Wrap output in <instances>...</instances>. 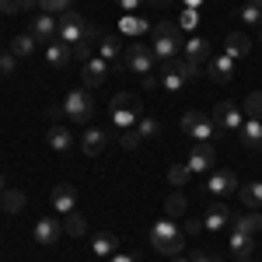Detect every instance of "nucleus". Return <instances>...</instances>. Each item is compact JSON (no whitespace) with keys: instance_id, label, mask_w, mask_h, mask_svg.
Returning a JSON list of instances; mask_svg holds the SVG:
<instances>
[{"instance_id":"obj_2","label":"nucleus","mask_w":262,"mask_h":262,"mask_svg":"<svg viewBox=\"0 0 262 262\" xmlns=\"http://www.w3.org/2000/svg\"><path fill=\"white\" fill-rule=\"evenodd\" d=\"M182 46H185V39H182V28L175 21H158V25H154V32H150V49H154L158 60H175Z\"/></svg>"},{"instance_id":"obj_32","label":"nucleus","mask_w":262,"mask_h":262,"mask_svg":"<svg viewBox=\"0 0 262 262\" xmlns=\"http://www.w3.org/2000/svg\"><path fill=\"white\" fill-rule=\"evenodd\" d=\"M63 231L67 234H74V238H84L88 234V224H84V217L74 210V213H67V224H63Z\"/></svg>"},{"instance_id":"obj_24","label":"nucleus","mask_w":262,"mask_h":262,"mask_svg":"<svg viewBox=\"0 0 262 262\" xmlns=\"http://www.w3.org/2000/svg\"><path fill=\"white\" fill-rule=\"evenodd\" d=\"M231 224H234V231H242V234H259L262 231V213L259 210H248V213H242V217H231Z\"/></svg>"},{"instance_id":"obj_18","label":"nucleus","mask_w":262,"mask_h":262,"mask_svg":"<svg viewBox=\"0 0 262 262\" xmlns=\"http://www.w3.org/2000/svg\"><path fill=\"white\" fill-rule=\"evenodd\" d=\"M206 221H203V227L210 231V234H217V231H224L227 224H231V210L224 206V203H213V206H206V213H203Z\"/></svg>"},{"instance_id":"obj_3","label":"nucleus","mask_w":262,"mask_h":262,"mask_svg":"<svg viewBox=\"0 0 262 262\" xmlns=\"http://www.w3.org/2000/svg\"><path fill=\"white\" fill-rule=\"evenodd\" d=\"M108 116H112V122L119 126L122 133L133 129L140 122V101H137V95H116L112 105H108Z\"/></svg>"},{"instance_id":"obj_44","label":"nucleus","mask_w":262,"mask_h":262,"mask_svg":"<svg viewBox=\"0 0 262 262\" xmlns=\"http://www.w3.org/2000/svg\"><path fill=\"white\" fill-rule=\"evenodd\" d=\"M140 84H143V88H147V91H150V88H158V84H161V81H158L154 74H147V77H140Z\"/></svg>"},{"instance_id":"obj_9","label":"nucleus","mask_w":262,"mask_h":262,"mask_svg":"<svg viewBox=\"0 0 262 262\" xmlns=\"http://www.w3.org/2000/svg\"><path fill=\"white\" fill-rule=\"evenodd\" d=\"M84 32H88V21H84L77 11H63V14H60V42L77 46Z\"/></svg>"},{"instance_id":"obj_48","label":"nucleus","mask_w":262,"mask_h":262,"mask_svg":"<svg viewBox=\"0 0 262 262\" xmlns=\"http://www.w3.org/2000/svg\"><path fill=\"white\" fill-rule=\"evenodd\" d=\"M147 4H154V7H168L171 0H147Z\"/></svg>"},{"instance_id":"obj_35","label":"nucleus","mask_w":262,"mask_h":262,"mask_svg":"<svg viewBox=\"0 0 262 262\" xmlns=\"http://www.w3.org/2000/svg\"><path fill=\"white\" fill-rule=\"evenodd\" d=\"M182 213H185V196L182 192H171L164 200V217H182Z\"/></svg>"},{"instance_id":"obj_17","label":"nucleus","mask_w":262,"mask_h":262,"mask_svg":"<svg viewBox=\"0 0 262 262\" xmlns=\"http://www.w3.org/2000/svg\"><path fill=\"white\" fill-rule=\"evenodd\" d=\"M53 210H56V213H74V210H77V189L67 185V182L56 185V189H53Z\"/></svg>"},{"instance_id":"obj_15","label":"nucleus","mask_w":262,"mask_h":262,"mask_svg":"<svg viewBox=\"0 0 262 262\" xmlns=\"http://www.w3.org/2000/svg\"><path fill=\"white\" fill-rule=\"evenodd\" d=\"M32 234H35V242H39V245H56L63 238V224L56 221V217H42V221L35 224Z\"/></svg>"},{"instance_id":"obj_33","label":"nucleus","mask_w":262,"mask_h":262,"mask_svg":"<svg viewBox=\"0 0 262 262\" xmlns=\"http://www.w3.org/2000/svg\"><path fill=\"white\" fill-rule=\"evenodd\" d=\"M119 28L126 32V35H143V32H147V21L137 18V14H126V18L119 21Z\"/></svg>"},{"instance_id":"obj_13","label":"nucleus","mask_w":262,"mask_h":262,"mask_svg":"<svg viewBox=\"0 0 262 262\" xmlns=\"http://www.w3.org/2000/svg\"><path fill=\"white\" fill-rule=\"evenodd\" d=\"M28 32L35 35V42H53V35H60V18H56V14H42L39 11Z\"/></svg>"},{"instance_id":"obj_40","label":"nucleus","mask_w":262,"mask_h":262,"mask_svg":"<svg viewBox=\"0 0 262 262\" xmlns=\"http://www.w3.org/2000/svg\"><path fill=\"white\" fill-rule=\"evenodd\" d=\"M14 63H18V56H14L11 49H4V53H0V74L11 77V74H14Z\"/></svg>"},{"instance_id":"obj_45","label":"nucleus","mask_w":262,"mask_h":262,"mask_svg":"<svg viewBox=\"0 0 262 262\" xmlns=\"http://www.w3.org/2000/svg\"><path fill=\"white\" fill-rule=\"evenodd\" d=\"M192 262H221V259H213V255H206V252H192Z\"/></svg>"},{"instance_id":"obj_49","label":"nucleus","mask_w":262,"mask_h":262,"mask_svg":"<svg viewBox=\"0 0 262 262\" xmlns=\"http://www.w3.org/2000/svg\"><path fill=\"white\" fill-rule=\"evenodd\" d=\"M182 4H185V7H200L203 0H182Z\"/></svg>"},{"instance_id":"obj_34","label":"nucleus","mask_w":262,"mask_h":262,"mask_svg":"<svg viewBox=\"0 0 262 262\" xmlns=\"http://www.w3.org/2000/svg\"><path fill=\"white\" fill-rule=\"evenodd\" d=\"M189 179H192V171H189V164H171V168H168V182H171L175 189H182V185H185Z\"/></svg>"},{"instance_id":"obj_47","label":"nucleus","mask_w":262,"mask_h":262,"mask_svg":"<svg viewBox=\"0 0 262 262\" xmlns=\"http://www.w3.org/2000/svg\"><path fill=\"white\" fill-rule=\"evenodd\" d=\"M108 262H137V259H133V255H126V252H116Z\"/></svg>"},{"instance_id":"obj_36","label":"nucleus","mask_w":262,"mask_h":262,"mask_svg":"<svg viewBox=\"0 0 262 262\" xmlns=\"http://www.w3.org/2000/svg\"><path fill=\"white\" fill-rule=\"evenodd\" d=\"M245 116L248 119H262V91H252L245 98Z\"/></svg>"},{"instance_id":"obj_37","label":"nucleus","mask_w":262,"mask_h":262,"mask_svg":"<svg viewBox=\"0 0 262 262\" xmlns=\"http://www.w3.org/2000/svg\"><path fill=\"white\" fill-rule=\"evenodd\" d=\"M39 11L42 14H56V18H60L63 11H70V0H39Z\"/></svg>"},{"instance_id":"obj_5","label":"nucleus","mask_w":262,"mask_h":262,"mask_svg":"<svg viewBox=\"0 0 262 262\" xmlns=\"http://www.w3.org/2000/svg\"><path fill=\"white\" fill-rule=\"evenodd\" d=\"M154 63H158V56H154L150 46H143V42H129V46H126V67H129L137 77L154 74Z\"/></svg>"},{"instance_id":"obj_41","label":"nucleus","mask_w":262,"mask_h":262,"mask_svg":"<svg viewBox=\"0 0 262 262\" xmlns=\"http://www.w3.org/2000/svg\"><path fill=\"white\" fill-rule=\"evenodd\" d=\"M25 11V0H0V14H18Z\"/></svg>"},{"instance_id":"obj_30","label":"nucleus","mask_w":262,"mask_h":262,"mask_svg":"<svg viewBox=\"0 0 262 262\" xmlns=\"http://www.w3.org/2000/svg\"><path fill=\"white\" fill-rule=\"evenodd\" d=\"M238 18H242L245 25H262V0H245Z\"/></svg>"},{"instance_id":"obj_12","label":"nucleus","mask_w":262,"mask_h":262,"mask_svg":"<svg viewBox=\"0 0 262 262\" xmlns=\"http://www.w3.org/2000/svg\"><path fill=\"white\" fill-rule=\"evenodd\" d=\"M101 35H105V32H101L98 25H88V32L81 35V42H77V46H70V49H74V60H81V63L91 60V56H95V49H98V42H101Z\"/></svg>"},{"instance_id":"obj_10","label":"nucleus","mask_w":262,"mask_h":262,"mask_svg":"<svg viewBox=\"0 0 262 262\" xmlns=\"http://www.w3.org/2000/svg\"><path fill=\"white\" fill-rule=\"evenodd\" d=\"M112 74V63L108 60H101L98 53L91 56V60L84 63V70H81V81H84V88L91 91V88H98V84H105V77Z\"/></svg>"},{"instance_id":"obj_25","label":"nucleus","mask_w":262,"mask_h":262,"mask_svg":"<svg viewBox=\"0 0 262 262\" xmlns=\"http://www.w3.org/2000/svg\"><path fill=\"white\" fill-rule=\"evenodd\" d=\"M46 60H49V67H67V63L74 60V49L67 46V42H49L46 46Z\"/></svg>"},{"instance_id":"obj_11","label":"nucleus","mask_w":262,"mask_h":262,"mask_svg":"<svg viewBox=\"0 0 262 262\" xmlns=\"http://www.w3.org/2000/svg\"><path fill=\"white\" fill-rule=\"evenodd\" d=\"M98 56L112 63V74H119V70H122V56H126L122 39H119V35H108V32H105V35H101V42H98Z\"/></svg>"},{"instance_id":"obj_28","label":"nucleus","mask_w":262,"mask_h":262,"mask_svg":"<svg viewBox=\"0 0 262 262\" xmlns=\"http://www.w3.org/2000/svg\"><path fill=\"white\" fill-rule=\"evenodd\" d=\"M231 252H234V259H248L255 252V238L242 234V231H231Z\"/></svg>"},{"instance_id":"obj_20","label":"nucleus","mask_w":262,"mask_h":262,"mask_svg":"<svg viewBox=\"0 0 262 262\" xmlns=\"http://www.w3.org/2000/svg\"><path fill=\"white\" fill-rule=\"evenodd\" d=\"M185 60H192V63H210V42H206V35H192V39H185Z\"/></svg>"},{"instance_id":"obj_29","label":"nucleus","mask_w":262,"mask_h":262,"mask_svg":"<svg viewBox=\"0 0 262 262\" xmlns=\"http://www.w3.org/2000/svg\"><path fill=\"white\" fill-rule=\"evenodd\" d=\"M46 140H49V147H53L56 154H67V150L74 147V137H70V133L63 129V126H53V129L46 133Z\"/></svg>"},{"instance_id":"obj_50","label":"nucleus","mask_w":262,"mask_h":262,"mask_svg":"<svg viewBox=\"0 0 262 262\" xmlns=\"http://www.w3.org/2000/svg\"><path fill=\"white\" fill-rule=\"evenodd\" d=\"M171 262H192V259H185V255H175V259H171Z\"/></svg>"},{"instance_id":"obj_22","label":"nucleus","mask_w":262,"mask_h":262,"mask_svg":"<svg viewBox=\"0 0 262 262\" xmlns=\"http://www.w3.org/2000/svg\"><path fill=\"white\" fill-rule=\"evenodd\" d=\"M91 252H95L98 259H112V255L119 252V238H116V234H108V231H101V234L91 238Z\"/></svg>"},{"instance_id":"obj_23","label":"nucleus","mask_w":262,"mask_h":262,"mask_svg":"<svg viewBox=\"0 0 262 262\" xmlns=\"http://www.w3.org/2000/svg\"><path fill=\"white\" fill-rule=\"evenodd\" d=\"M238 133H242V143L248 150H262V119H245Z\"/></svg>"},{"instance_id":"obj_43","label":"nucleus","mask_w":262,"mask_h":262,"mask_svg":"<svg viewBox=\"0 0 262 262\" xmlns=\"http://www.w3.org/2000/svg\"><path fill=\"white\" fill-rule=\"evenodd\" d=\"M140 4H147V0H119V7L126 11V14H137V7Z\"/></svg>"},{"instance_id":"obj_4","label":"nucleus","mask_w":262,"mask_h":262,"mask_svg":"<svg viewBox=\"0 0 262 262\" xmlns=\"http://www.w3.org/2000/svg\"><path fill=\"white\" fill-rule=\"evenodd\" d=\"M63 112H67V119H74V122H88L91 116H95V98H91V91H88V88L67 91Z\"/></svg>"},{"instance_id":"obj_6","label":"nucleus","mask_w":262,"mask_h":262,"mask_svg":"<svg viewBox=\"0 0 262 262\" xmlns=\"http://www.w3.org/2000/svg\"><path fill=\"white\" fill-rule=\"evenodd\" d=\"M242 122H245V112L234 101H221V105L213 108V126H217L221 133H238Z\"/></svg>"},{"instance_id":"obj_8","label":"nucleus","mask_w":262,"mask_h":262,"mask_svg":"<svg viewBox=\"0 0 262 262\" xmlns=\"http://www.w3.org/2000/svg\"><path fill=\"white\" fill-rule=\"evenodd\" d=\"M182 133H189L192 140H210V137H217V126L203 112H185L182 116Z\"/></svg>"},{"instance_id":"obj_52","label":"nucleus","mask_w":262,"mask_h":262,"mask_svg":"<svg viewBox=\"0 0 262 262\" xmlns=\"http://www.w3.org/2000/svg\"><path fill=\"white\" fill-rule=\"evenodd\" d=\"M238 262H248V259H238Z\"/></svg>"},{"instance_id":"obj_27","label":"nucleus","mask_w":262,"mask_h":262,"mask_svg":"<svg viewBox=\"0 0 262 262\" xmlns=\"http://www.w3.org/2000/svg\"><path fill=\"white\" fill-rule=\"evenodd\" d=\"M7 49H11V53H14L18 60H25V56H32V53L39 49V42H35V35H32V32H25V35H14Z\"/></svg>"},{"instance_id":"obj_31","label":"nucleus","mask_w":262,"mask_h":262,"mask_svg":"<svg viewBox=\"0 0 262 262\" xmlns=\"http://www.w3.org/2000/svg\"><path fill=\"white\" fill-rule=\"evenodd\" d=\"M21 206H25V196H21L18 189H4V192H0V210H7V213H18Z\"/></svg>"},{"instance_id":"obj_1","label":"nucleus","mask_w":262,"mask_h":262,"mask_svg":"<svg viewBox=\"0 0 262 262\" xmlns=\"http://www.w3.org/2000/svg\"><path fill=\"white\" fill-rule=\"evenodd\" d=\"M150 245L161 255L175 259V255H182V248H185V234L179 231V224L171 221V217H161V221L150 224Z\"/></svg>"},{"instance_id":"obj_21","label":"nucleus","mask_w":262,"mask_h":262,"mask_svg":"<svg viewBox=\"0 0 262 262\" xmlns=\"http://www.w3.org/2000/svg\"><path fill=\"white\" fill-rule=\"evenodd\" d=\"M224 53H227L231 60H245V56L252 53V39L242 35V32H231V35L224 39Z\"/></svg>"},{"instance_id":"obj_51","label":"nucleus","mask_w":262,"mask_h":262,"mask_svg":"<svg viewBox=\"0 0 262 262\" xmlns=\"http://www.w3.org/2000/svg\"><path fill=\"white\" fill-rule=\"evenodd\" d=\"M4 189H7V182H4V175H0V192H4Z\"/></svg>"},{"instance_id":"obj_39","label":"nucleus","mask_w":262,"mask_h":262,"mask_svg":"<svg viewBox=\"0 0 262 262\" xmlns=\"http://www.w3.org/2000/svg\"><path fill=\"white\" fill-rule=\"evenodd\" d=\"M137 133H140L143 140H150V137L161 133V126H158V119H140V122H137Z\"/></svg>"},{"instance_id":"obj_7","label":"nucleus","mask_w":262,"mask_h":262,"mask_svg":"<svg viewBox=\"0 0 262 262\" xmlns=\"http://www.w3.org/2000/svg\"><path fill=\"white\" fill-rule=\"evenodd\" d=\"M189 171L192 175H206V171H213V164H217V150L210 147L206 140H196L192 143V150H189Z\"/></svg>"},{"instance_id":"obj_16","label":"nucleus","mask_w":262,"mask_h":262,"mask_svg":"<svg viewBox=\"0 0 262 262\" xmlns=\"http://www.w3.org/2000/svg\"><path fill=\"white\" fill-rule=\"evenodd\" d=\"M206 70H210V77H213L217 84H227L231 77H234V60H231L227 53H217V56H210Z\"/></svg>"},{"instance_id":"obj_42","label":"nucleus","mask_w":262,"mask_h":262,"mask_svg":"<svg viewBox=\"0 0 262 262\" xmlns=\"http://www.w3.org/2000/svg\"><path fill=\"white\" fill-rule=\"evenodd\" d=\"M140 140H143V137H140V133H133V129H126V133H122V147H129V150H133Z\"/></svg>"},{"instance_id":"obj_46","label":"nucleus","mask_w":262,"mask_h":262,"mask_svg":"<svg viewBox=\"0 0 262 262\" xmlns=\"http://www.w3.org/2000/svg\"><path fill=\"white\" fill-rule=\"evenodd\" d=\"M200 231H203L200 221H189V224H185V234H200Z\"/></svg>"},{"instance_id":"obj_14","label":"nucleus","mask_w":262,"mask_h":262,"mask_svg":"<svg viewBox=\"0 0 262 262\" xmlns=\"http://www.w3.org/2000/svg\"><path fill=\"white\" fill-rule=\"evenodd\" d=\"M238 189V179H234V171H210V179H206V192H213V196H227V192H234Z\"/></svg>"},{"instance_id":"obj_38","label":"nucleus","mask_w":262,"mask_h":262,"mask_svg":"<svg viewBox=\"0 0 262 262\" xmlns=\"http://www.w3.org/2000/svg\"><path fill=\"white\" fill-rule=\"evenodd\" d=\"M179 28H182V32H196V28H200V14H196V7H185V11H182Z\"/></svg>"},{"instance_id":"obj_19","label":"nucleus","mask_w":262,"mask_h":262,"mask_svg":"<svg viewBox=\"0 0 262 262\" xmlns=\"http://www.w3.org/2000/svg\"><path fill=\"white\" fill-rule=\"evenodd\" d=\"M105 147H108V133H105V129H98V126L84 129V137H81V150L88 154V158H95V154H101Z\"/></svg>"},{"instance_id":"obj_26","label":"nucleus","mask_w":262,"mask_h":262,"mask_svg":"<svg viewBox=\"0 0 262 262\" xmlns=\"http://www.w3.org/2000/svg\"><path fill=\"white\" fill-rule=\"evenodd\" d=\"M238 200L248 210H262V182H248V185H238Z\"/></svg>"}]
</instances>
